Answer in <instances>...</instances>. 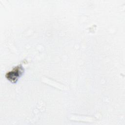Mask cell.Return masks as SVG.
<instances>
[{
  "label": "cell",
  "instance_id": "1",
  "mask_svg": "<svg viewBox=\"0 0 125 125\" xmlns=\"http://www.w3.org/2000/svg\"><path fill=\"white\" fill-rule=\"evenodd\" d=\"M24 68L21 64L15 67L12 71L6 74V78L11 83H15L23 73Z\"/></svg>",
  "mask_w": 125,
  "mask_h": 125
}]
</instances>
